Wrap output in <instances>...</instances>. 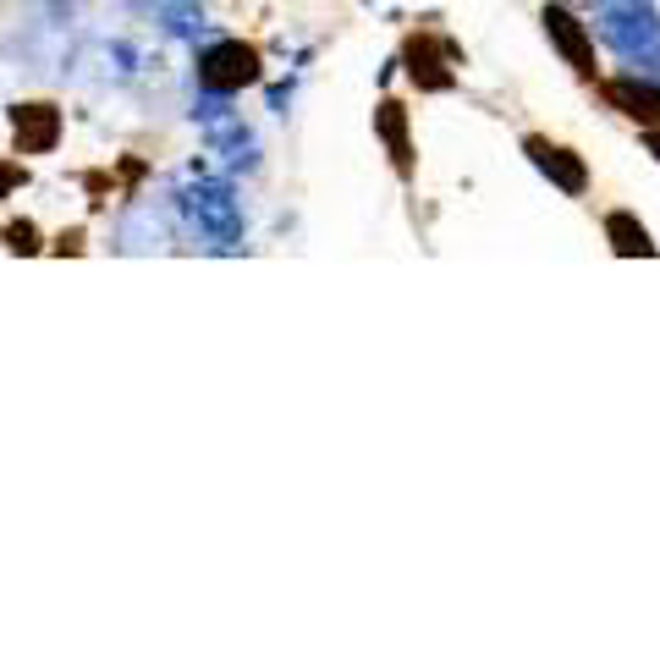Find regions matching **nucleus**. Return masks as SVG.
<instances>
[{"instance_id": "obj_5", "label": "nucleus", "mask_w": 660, "mask_h": 660, "mask_svg": "<svg viewBox=\"0 0 660 660\" xmlns=\"http://www.w3.org/2000/svg\"><path fill=\"white\" fill-rule=\"evenodd\" d=\"M55 138H61V116H55V105H17V149L22 154L55 149Z\"/></svg>"}, {"instance_id": "obj_4", "label": "nucleus", "mask_w": 660, "mask_h": 660, "mask_svg": "<svg viewBox=\"0 0 660 660\" xmlns=\"http://www.w3.org/2000/svg\"><path fill=\"white\" fill-rule=\"evenodd\" d=\"M605 99H611L622 116H633V121H649V127L660 121V88L655 83H638V77H611V83H605Z\"/></svg>"}, {"instance_id": "obj_2", "label": "nucleus", "mask_w": 660, "mask_h": 660, "mask_svg": "<svg viewBox=\"0 0 660 660\" xmlns=\"http://www.w3.org/2000/svg\"><path fill=\"white\" fill-rule=\"evenodd\" d=\"M539 22H545V33L556 39V50L572 61V72L594 77V39H589V28H583L567 6H545V17H539Z\"/></svg>"}, {"instance_id": "obj_11", "label": "nucleus", "mask_w": 660, "mask_h": 660, "mask_svg": "<svg viewBox=\"0 0 660 660\" xmlns=\"http://www.w3.org/2000/svg\"><path fill=\"white\" fill-rule=\"evenodd\" d=\"M649 149H655V154H660V132H649Z\"/></svg>"}, {"instance_id": "obj_1", "label": "nucleus", "mask_w": 660, "mask_h": 660, "mask_svg": "<svg viewBox=\"0 0 660 660\" xmlns=\"http://www.w3.org/2000/svg\"><path fill=\"white\" fill-rule=\"evenodd\" d=\"M198 77H204V88L237 94V88L259 83V50H253V44H242V39H226V44H215V50H204Z\"/></svg>"}, {"instance_id": "obj_8", "label": "nucleus", "mask_w": 660, "mask_h": 660, "mask_svg": "<svg viewBox=\"0 0 660 660\" xmlns=\"http://www.w3.org/2000/svg\"><path fill=\"white\" fill-rule=\"evenodd\" d=\"M407 72H413V83H424V88H446L451 83V72H440V61H435V44L429 39H413L407 44Z\"/></svg>"}, {"instance_id": "obj_7", "label": "nucleus", "mask_w": 660, "mask_h": 660, "mask_svg": "<svg viewBox=\"0 0 660 660\" xmlns=\"http://www.w3.org/2000/svg\"><path fill=\"white\" fill-rule=\"evenodd\" d=\"M605 237H611V248H616V253H627V259H633V253H655L649 231L638 226L633 215H622V209H616V215H605Z\"/></svg>"}, {"instance_id": "obj_9", "label": "nucleus", "mask_w": 660, "mask_h": 660, "mask_svg": "<svg viewBox=\"0 0 660 660\" xmlns=\"http://www.w3.org/2000/svg\"><path fill=\"white\" fill-rule=\"evenodd\" d=\"M6 248L11 253H33L39 248V231H33L28 220H17V226H6Z\"/></svg>"}, {"instance_id": "obj_10", "label": "nucleus", "mask_w": 660, "mask_h": 660, "mask_svg": "<svg viewBox=\"0 0 660 660\" xmlns=\"http://www.w3.org/2000/svg\"><path fill=\"white\" fill-rule=\"evenodd\" d=\"M11 182H17V171H11V165H0V193H6Z\"/></svg>"}, {"instance_id": "obj_6", "label": "nucleus", "mask_w": 660, "mask_h": 660, "mask_svg": "<svg viewBox=\"0 0 660 660\" xmlns=\"http://www.w3.org/2000/svg\"><path fill=\"white\" fill-rule=\"evenodd\" d=\"M374 127H380L385 143H391L396 171H413V149H407V116H402V105H391V99H385V105L374 110Z\"/></svg>"}, {"instance_id": "obj_3", "label": "nucleus", "mask_w": 660, "mask_h": 660, "mask_svg": "<svg viewBox=\"0 0 660 660\" xmlns=\"http://www.w3.org/2000/svg\"><path fill=\"white\" fill-rule=\"evenodd\" d=\"M523 149H528V160L561 187V193H583V187H589V165H583L572 149H561V143H550V138H528Z\"/></svg>"}]
</instances>
